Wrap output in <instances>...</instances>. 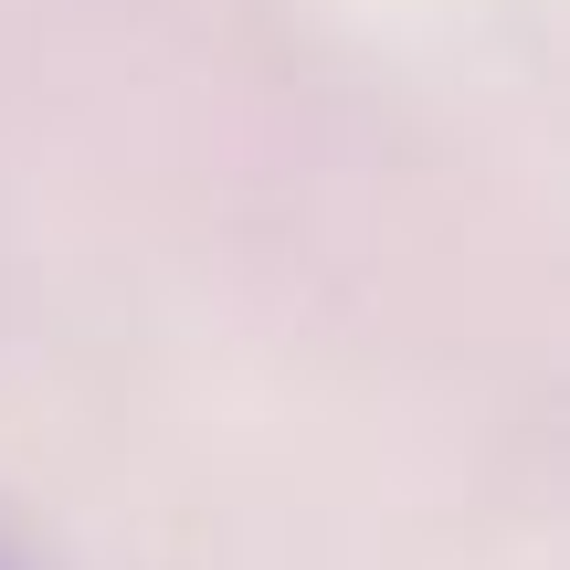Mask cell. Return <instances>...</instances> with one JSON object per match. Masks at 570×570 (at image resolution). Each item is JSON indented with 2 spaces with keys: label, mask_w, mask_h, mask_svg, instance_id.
I'll use <instances>...</instances> for the list:
<instances>
[{
  "label": "cell",
  "mask_w": 570,
  "mask_h": 570,
  "mask_svg": "<svg viewBox=\"0 0 570 570\" xmlns=\"http://www.w3.org/2000/svg\"><path fill=\"white\" fill-rule=\"evenodd\" d=\"M0 570H21V560H11V550H0Z\"/></svg>",
  "instance_id": "cell-1"
}]
</instances>
